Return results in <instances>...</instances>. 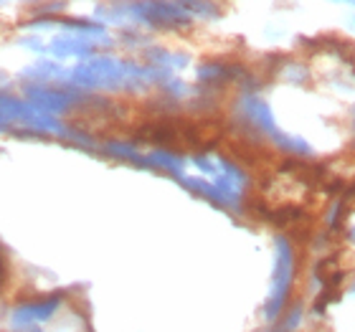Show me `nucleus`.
Here are the masks:
<instances>
[{"instance_id": "f03ea898", "label": "nucleus", "mask_w": 355, "mask_h": 332, "mask_svg": "<svg viewBox=\"0 0 355 332\" xmlns=\"http://www.w3.org/2000/svg\"><path fill=\"white\" fill-rule=\"evenodd\" d=\"M297 281V249L287 234H274L272 238V274L261 304L264 325H272L282 317V312L292 304V292Z\"/></svg>"}, {"instance_id": "aec40b11", "label": "nucleus", "mask_w": 355, "mask_h": 332, "mask_svg": "<svg viewBox=\"0 0 355 332\" xmlns=\"http://www.w3.org/2000/svg\"><path fill=\"white\" fill-rule=\"evenodd\" d=\"M3 127H10V125H8V119L3 117V112H0V130H3Z\"/></svg>"}, {"instance_id": "412c9836", "label": "nucleus", "mask_w": 355, "mask_h": 332, "mask_svg": "<svg viewBox=\"0 0 355 332\" xmlns=\"http://www.w3.org/2000/svg\"><path fill=\"white\" fill-rule=\"evenodd\" d=\"M26 332H46V327H31V330H26Z\"/></svg>"}, {"instance_id": "2eb2a0df", "label": "nucleus", "mask_w": 355, "mask_h": 332, "mask_svg": "<svg viewBox=\"0 0 355 332\" xmlns=\"http://www.w3.org/2000/svg\"><path fill=\"white\" fill-rule=\"evenodd\" d=\"M8 84H10V76H8L6 71H3V69H0V89H6Z\"/></svg>"}, {"instance_id": "9b49d317", "label": "nucleus", "mask_w": 355, "mask_h": 332, "mask_svg": "<svg viewBox=\"0 0 355 332\" xmlns=\"http://www.w3.org/2000/svg\"><path fill=\"white\" fill-rule=\"evenodd\" d=\"M277 74H279L284 82L300 87V84H304L310 79V69L304 67V64H300V61H287L282 69H277Z\"/></svg>"}, {"instance_id": "423d86ee", "label": "nucleus", "mask_w": 355, "mask_h": 332, "mask_svg": "<svg viewBox=\"0 0 355 332\" xmlns=\"http://www.w3.org/2000/svg\"><path fill=\"white\" fill-rule=\"evenodd\" d=\"M69 71L71 69H67L61 61L44 59L23 69L21 79L26 84H69Z\"/></svg>"}, {"instance_id": "f8f14e48", "label": "nucleus", "mask_w": 355, "mask_h": 332, "mask_svg": "<svg viewBox=\"0 0 355 332\" xmlns=\"http://www.w3.org/2000/svg\"><path fill=\"white\" fill-rule=\"evenodd\" d=\"M15 44L23 46V49H28L31 53H41V56H49V44H46V41L41 36H36V33H33V36L18 38Z\"/></svg>"}, {"instance_id": "4468645a", "label": "nucleus", "mask_w": 355, "mask_h": 332, "mask_svg": "<svg viewBox=\"0 0 355 332\" xmlns=\"http://www.w3.org/2000/svg\"><path fill=\"white\" fill-rule=\"evenodd\" d=\"M345 238H348L350 246H355V223H350L348 229H345Z\"/></svg>"}, {"instance_id": "6e6552de", "label": "nucleus", "mask_w": 355, "mask_h": 332, "mask_svg": "<svg viewBox=\"0 0 355 332\" xmlns=\"http://www.w3.org/2000/svg\"><path fill=\"white\" fill-rule=\"evenodd\" d=\"M145 64L150 67H157V69H165V71H183V69L191 67V56L183 51H171V49H160V46H148L145 51Z\"/></svg>"}, {"instance_id": "9d476101", "label": "nucleus", "mask_w": 355, "mask_h": 332, "mask_svg": "<svg viewBox=\"0 0 355 332\" xmlns=\"http://www.w3.org/2000/svg\"><path fill=\"white\" fill-rule=\"evenodd\" d=\"M175 3L191 18H200V21H216V18H221V8L214 0H175Z\"/></svg>"}, {"instance_id": "7ed1b4c3", "label": "nucleus", "mask_w": 355, "mask_h": 332, "mask_svg": "<svg viewBox=\"0 0 355 332\" xmlns=\"http://www.w3.org/2000/svg\"><path fill=\"white\" fill-rule=\"evenodd\" d=\"M69 295L64 289L56 292H46V295H36L31 299H21L13 307H8L6 312V327L8 332H26L31 327H46L51 325L53 320L59 317L64 304H67Z\"/></svg>"}, {"instance_id": "1a4fd4ad", "label": "nucleus", "mask_w": 355, "mask_h": 332, "mask_svg": "<svg viewBox=\"0 0 355 332\" xmlns=\"http://www.w3.org/2000/svg\"><path fill=\"white\" fill-rule=\"evenodd\" d=\"M304 317H307V310H304V304L300 299L289 304L287 310L282 312V317L272 325H264L261 332H300L304 325Z\"/></svg>"}, {"instance_id": "f257e3e1", "label": "nucleus", "mask_w": 355, "mask_h": 332, "mask_svg": "<svg viewBox=\"0 0 355 332\" xmlns=\"http://www.w3.org/2000/svg\"><path fill=\"white\" fill-rule=\"evenodd\" d=\"M234 117L241 125V130L252 134L254 140L272 142L274 148L284 152V155L300 157V160L315 157V145H310L300 134L284 132L277 125L272 104L266 102L259 91H239L236 102H234Z\"/></svg>"}, {"instance_id": "5701e85b", "label": "nucleus", "mask_w": 355, "mask_h": 332, "mask_svg": "<svg viewBox=\"0 0 355 332\" xmlns=\"http://www.w3.org/2000/svg\"><path fill=\"white\" fill-rule=\"evenodd\" d=\"M3 3H6V0H0V6H3Z\"/></svg>"}, {"instance_id": "6ab92c4d", "label": "nucleus", "mask_w": 355, "mask_h": 332, "mask_svg": "<svg viewBox=\"0 0 355 332\" xmlns=\"http://www.w3.org/2000/svg\"><path fill=\"white\" fill-rule=\"evenodd\" d=\"M330 3H338V6H355V0H330Z\"/></svg>"}, {"instance_id": "ddd939ff", "label": "nucleus", "mask_w": 355, "mask_h": 332, "mask_svg": "<svg viewBox=\"0 0 355 332\" xmlns=\"http://www.w3.org/2000/svg\"><path fill=\"white\" fill-rule=\"evenodd\" d=\"M340 208H343L340 200H335L333 206H330V211H327V216H325V226H327V229L338 231V226H340Z\"/></svg>"}, {"instance_id": "f3484780", "label": "nucleus", "mask_w": 355, "mask_h": 332, "mask_svg": "<svg viewBox=\"0 0 355 332\" xmlns=\"http://www.w3.org/2000/svg\"><path fill=\"white\" fill-rule=\"evenodd\" d=\"M3 281H6V264H3V254H0V289H3Z\"/></svg>"}, {"instance_id": "dca6fc26", "label": "nucleus", "mask_w": 355, "mask_h": 332, "mask_svg": "<svg viewBox=\"0 0 355 332\" xmlns=\"http://www.w3.org/2000/svg\"><path fill=\"white\" fill-rule=\"evenodd\" d=\"M345 295H348L350 299H355V274H353V279H350L348 289H345Z\"/></svg>"}, {"instance_id": "20e7f679", "label": "nucleus", "mask_w": 355, "mask_h": 332, "mask_svg": "<svg viewBox=\"0 0 355 332\" xmlns=\"http://www.w3.org/2000/svg\"><path fill=\"white\" fill-rule=\"evenodd\" d=\"M89 91L74 87H53V84H23V99L38 107L46 114L61 117L74 110H82L89 102Z\"/></svg>"}, {"instance_id": "39448f33", "label": "nucleus", "mask_w": 355, "mask_h": 332, "mask_svg": "<svg viewBox=\"0 0 355 332\" xmlns=\"http://www.w3.org/2000/svg\"><path fill=\"white\" fill-rule=\"evenodd\" d=\"M96 49L94 44H89L84 38H76V36H69V33H61V36H53L49 41V56L53 61H89L96 56Z\"/></svg>"}, {"instance_id": "4be33fe9", "label": "nucleus", "mask_w": 355, "mask_h": 332, "mask_svg": "<svg viewBox=\"0 0 355 332\" xmlns=\"http://www.w3.org/2000/svg\"><path fill=\"white\" fill-rule=\"evenodd\" d=\"M348 26H350V28L355 30V15H353V18H350V21H348Z\"/></svg>"}, {"instance_id": "0eeeda50", "label": "nucleus", "mask_w": 355, "mask_h": 332, "mask_svg": "<svg viewBox=\"0 0 355 332\" xmlns=\"http://www.w3.org/2000/svg\"><path fill=\"white\" fill-rule=\"evenodd\" d=\"M249 71H239L236 67L231 64H221V61H208V64H200L198 71H196V79L203 89H218L223 84L234 82V79H244Z\"/></svg>"}, {"instance_id": "a211bd4d", "label": "nucleus", "mask_w": 355, "mask_h": 332, "mask_svg": "<svg viewBox=\"0 0 355 332\" xmlns=\"http://www.w3.org/2000/svg\"><path fill=\"white\" fill-rule=\"evenodd\" d=\"M350 122H353V148H355V104L353 110H350Z\"/></svg>"}]
</instances>
